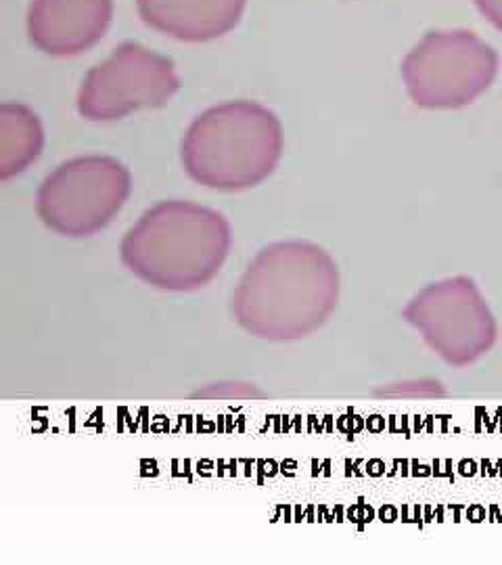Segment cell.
Returning <instances> with one entry per match:
<instances>
[{
	"mask_svg": "<svg viewBox=\"0 0 502 565\" xmlns=\"http://www.w3.org/2000/svg\"><path fill=\"white\" fill-rule=\"evenodd\" d=\"M111 18V0H34L28 13V34L42 53L74 57L105 36Z\"/></svg>",
	"mask_w": 502,
	"mask_h": 565,
	"instance_id": "obj_8",
	"label": "cell"
},
{
	"mask_svg": "<svg viewBox=\"0 0 502 565\" xmlns=\"http://www.w3.org/2000/svg\"><path fill=\"white\" fill-rule=\"evenodd\" d=\"M340 302V268L312 242L266 245L245 268L231 310L243 329L266 342L310 338Z\"/></svg>",
	"mask_w": 502,
	"mask_h": 565,
	"instance_id": "obj_1",
	"label": "cell"
},
{
	"mask_svg": "<svg viewBox=\"0 0 502 565\" xmlns=\"http://www.w3.org/2000/svg\"><path fill=\"white\" fill-rule=\"evenodd\" d=\"M404 321L421 333L444 363L469 366L483 359L499 340V323L469 277L431 282L406 303Z\"/></svg>",
	"mask_w": 502,
	"mask_h": 565,
	"instance_id": "obj_6",
	"label": "cell"
},
{
	"mask_svg": "<svg viewBox=\"0 0 502 565\" xmlns=\"http://www.w3.org/2000/svg\"><path fill=\"white\" fill-rule=\"evenodd\" d=\"M179 88L181 78L172 61L139 42H124L86 74L78 111L90 121L121 120L139 109L163 107Z\"/></svg>",
	"mask_w": 502,
	"mask_h": 565,
	"instance_id": "obj_7",
	"label": "cell"
},
{
	"mask_svg": "<svg viewBox=\"0 0 502 565\" xmlns=\"http://www.w3.org/2000/svg\"><path fill=\"white\" fill-rule=\"evenodd\" d=\"M42 145L39 116L20 103H4L0 107V181L25 172L41 158Z\"/></svg>",
	"mask_w": 502,
	"mask_h": 565,
	"instance_id": "obj_10",
	"label": "cell"
},
{
	"mask_svg": "<svg viewBox=\"0 0 502 565\" xmlns=\"http://www.w3.org/2000/svg\"><path fill=\"white\" fill-rule=\"evenodd\" d=\"M499 74L496 51L473 32H429L402 63L410 99L425 109H461Z\"/></svg>",
	"mask_w": 502,
	"mask_h": 565,
	"instance_id": "obj_4",
	"label": "cell"
},
{
	"mask_svg": "<svg viewBox=\"0 0 502 565\" xmlns=\"http://www.w3.org/2000/svg\"><path fill=\"white\" fill-rule=\"evenodd\" d=\"M247 0H137L147 25L182 42H210L228 34Z\"/></svg>",
	"mask_w": 502,
	"mask_h": 565,
	"instance_id": "obj_9",
	"label": "cell"
},
{
	"mask_svg": "<svg viewBox=\"0 0 502 565\" xmlns=\"http://www.w3.org/2000/svg\"><path fill=\"white\" fill-rule=\"evenodd\" d=\"M281 156V120L254 102L210 107L189 126L181 147L186 174L218 191L258 186L277 170Z\"/></svg>",
	"mask_w": 502,
	"mask_h": 565,
	"instance_id": "obj_3",
	"label": "cell"
},
{
	"mask_svg": "<svg viewBox=\"0 0 502 565\" xmlns=\"http://www.w3.org/2000/svg\"><path fill=\"white\" fill-rule=\"evenodd\" d=\"M132 191L130 170L109 156H82L61 163L39 189L42 223L63 237H93L111 223Z\"/></svg>",
	"mask_w": 502,
	"mask_h": 565,
	"instance_id": "obj_5",
	"label": "cell"
},
{
	"mask_svg": "<svg viewBox=\"0 0 502 565\" xmlns=\"http://www.w3.org/2000/svg\"><path fill=\"white\" fill-rule=\"evenodd\" d=\"M483 18L502 32V0H476Z\"/></svg>",
	"mask_w": 502,
	"mask_h": 565,
	"instance_id": "obj_11",
	"label": "cell"
},
{
	"mask_svg": "<svg viewBox=\"0 0 502 565\" xmlns=\"http://www.w3.org/2000/svg\"><path fill=\"white\" fill-rule=\"evenodd\" d=\"M233 245L231 224L200 203L161 202L130 226L120 245L121 264L142 282L186 294L214 281Z\"/></svg>",
	"mask_w": 502,
	"mask_h": 565,
	"instance_id": "obj_2",
	"label": "cell"
}]
</instances>
